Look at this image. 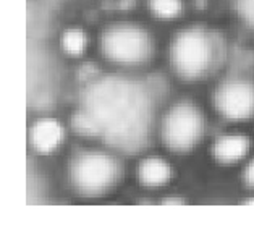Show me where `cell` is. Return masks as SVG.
<instances>
[{"label":"cell","instance_id":"cell-1","mask_svg":"<svg viewBox=\"0 0 254 233\" xmlns=\"http://www.w3.org/2000/svg\"><path fill=\"white\" fill-rule=\"evenodd\" d=\"M215 51V41L206 28L188 26L170 42V66L183 81H199L212 68Z\"/></svg>","mask_w":254,"mask_h":233},{"label":"cell","instance_id":"cell-2","mask_svg":"<svg viewBox=\"0 0 254 233\" xmlns=\"http://www.w3.org/2000/svg\"><path fill=\"white\" fill-rule=\"evenodd\" d=\"M101 52L110 63L138 66L149 62L154 54V39L146 28L136 23H114L101 34Z\"/></svg>","mask_w":254,"mask_h":233},{"label":"cell","instance_id":"cell-3","mask_svg":"<svg viewBox=\"0 0 254 233\" xmlns=\"http://www.w3.org/2000/svg\"><path fill=\"white\" fill-rule=\"evenodd\" d=\"M68 175L76 193L84 198H99L117 185L120 165L110 154L86 151L71 161Z\"/></svg>","mask_w":254,"mask_h":233},{"label":"cell","instance_id":"cell-4","mask_svg":"<svg viewBox=\"0 0 254 233\" xmlns=\"http://www.w3.org/2000/svg\"><path fill=\"white\" fill-rule=\"evenodd\" d=\"M206 120L201 109L193 102L182 101L172 106L162 121V139L177 154L191 152L202 139Z\"/></svg>","mask_w":254,"mask_h":233},{"label":"cell","instance_id":"cell-5","mask_svg":"<svg viewBox=\"0 0 254 233\" xmlns=\"http://www.w3.org/2000/svg\"><path fill=\"white\" fill-rule=\"evenodd\" d=\"M217 114L228 121H248L254 116V81L230 78L217 86L214 93Z\"/></svg>","mask_w":254,"mask_h":233},{"label":"cell","instance_id":"cell-6","mask_svg":"<svg viewBox=\"0 0 254 233\" xmlns=\"http://www.w3.org/2000/svg\"><path fill=\"white\" fill-rule=\"evenodd\" d=\"M65 138V130L60 121L54 118H41L31 126L29 144L34 152L42 156L52 154L57 151Z\"/></svg>","mask_w":254,"mask_h":233},{"label":"cell","instance_id":"cell-7","mask_svg":"<svg viewBox=\"0 0 254 233\" xmlns=\"http://www.w3.org/2000/svg\"><path fill=\"white\" fill-rule=\"evenodd\" d=\"M251 149V139L245 134L228 133L222 134L212 146V156L222 165H233L248 157Z\"/></svg>","mask_w":254,"mask_h":233},{"label":"cell","instance_id":"cell-8","mask_svg":"<svg viewBox=\"0 0 254 233\" xmlns=\"http://www.w3.org/2000/svg\"><path fill=\"white\" fill-rule=\"evenodd\" d=\"M138 180L144 188H162L172 180V165L159 156L142 159L138 165Z\"/></svg>","mask_w":254,"mask_h":233},{"label":"cell","instance_id":"cell-9","mask_svg":"<svg viewBox=\"0 0 254 233\" xmlns=\"http://www.w3.org/2000/svg\"><path fill=\"white\" fill-rule=\"evenodd\" d=\"M89 38L83 28L71 26L66 28L60 36V51L70 58H79L83 57L88 51Z\"/></svg>","mask_w":254,"mask_h":233},{"label":"cell","instance_id":"cell-10","mask_svg":"<svg viewBox=\"0 0 254 233\" xmlns=\"http://www.w3.org/2000/svg\"><path fill=\"white\" fill-rule=\"evenodd\" d=\"M151 15L160 21H173L183 13V0H147Z\"/></svg>","mask_w":254,"mask_h":233},{"label":"cell","instance_id":"cell-11","mask_svg":"<svg viewBox=\"0 0 254 233\" xmlns=\"http://www.w3.org/2000/svg\"><path fill=\"white\" fill-rule=\"evenodd\" d=\"M232 7L240 23L254 31V0H232Z\"/></svg>","mask_w":254,"mask_h":233},{"label":"cell","instance_id":"cell-12","mask_svg":"<svg viewBox=\"0 0 254 233\" xmlns=\"http://www.w3.org/2000/svg\"><path fill=\"white\" fill-rule=\"evenodd\" d=\"M243 180L250 188H254V159L250 161V164L246 165L245 174H243Z\"/></svg>","mask_w":254,"mask_h":233},{"label":"cell","instance_id":"cell-13","mask_svg":"<svg viewBox=\"0 0 254 233\" xmlns=\"http://www.w3.org/2000/svg\"><path fill=\"white\" fill-rule=\"evenodd\" d=\"M164 204H183V199L182 198H169L164 201Z\"/></svg>","mask_w":254,"mask_h":233},{"label":"cell","instance_id":"cell-14","mask_svg":"<svg viewBox=\"0 0 254 233\" xmlns=\"http://www.w3.org/2000/svg\"><path fill=\"white\" fill-rule=\"evenodd\" d=\"M245 204H246V206H254V198L246 199V201H245Z\"/></svg>","mask_w":254,"mask_h":233}]
</instances>
